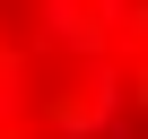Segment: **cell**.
I'll return each instance as SVG.
<instances>
[{
  "instance_id": "cell-1",
  "label": "cell",
  "mask_w": 148,
  "mask_h": 139,
  "mask_svg": "<svg viewBox=\"0 0 148 139\" xmlns=\"http://www.w3.org/2000/svg\"><path fill=\"white\" fill-rule=\"evenodd\" d=\"M0 139H148V0H0Z\"/></svg>"
}]
</instances>
